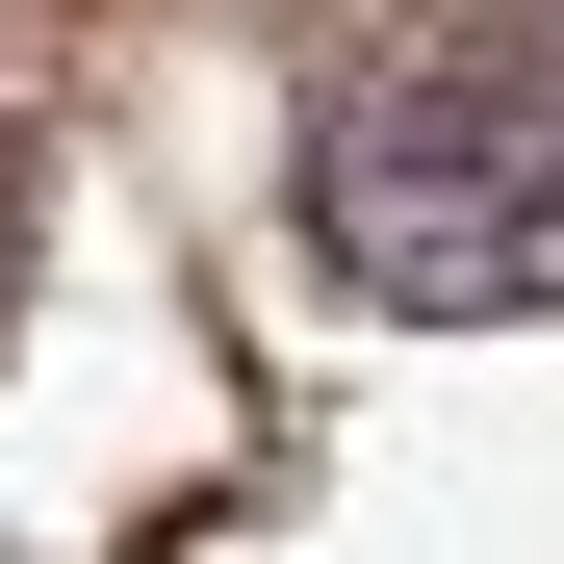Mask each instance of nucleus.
Segmentation results:
<instances>
[{"label": "nucleus", "instance_id": "nucleus-1", "mask_svg": "<svg viewBox=\"0 0 564 564\" xmlns=\"http://www.w3.org/2000/svg\"><path fill=\"white\" fill-rule=\"evenodd\" d=\"M308 257L411 334L564 308V0H462L436 52H386L308 129Z\"/></svg>", "mask_w": 564, "mask_h": 564}]
</instances>
